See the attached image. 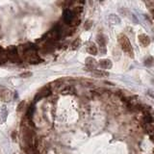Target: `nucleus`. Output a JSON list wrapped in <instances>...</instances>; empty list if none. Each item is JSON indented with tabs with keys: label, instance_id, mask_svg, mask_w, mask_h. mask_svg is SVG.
<instances>
[{
	"label": "nucleus",
	"instance_id": "6",
	"mask_svg": "<svg viewBox=\"0 0 154 154\" xmlns=\"http://www.w3.org/2000/svg\"><path fill=\"white\" fill-rule=\"evenodd\" d=\"M86 49H87V52L91 55H96L98 53V48L97 46L95 44V42H89L86 44Z\"/></svg>",
	"mask_w": 154,
	"mask_h": 154
},
{
	"label": "nucleus",
	"instance_id": "17",
	"mask_svg": "<svg viewBox=\"0 0 154 154\" xmlns=\"http://www.w3.org/2000/svg\"><path fill=\"white\" fill-rule=\"evenodd\" d=\"M71 91H72V88L71 87H67L65 89H64V90L62 91V93H65V95H67V93H71Z\"/></svg>",
	"mask_w": 154,
	"mask_h": 154
},
{
	"label": "nucleus",
	"instance_id": "4",
	"mask_svg": "<svg viewBox=\"0 0 154 154\" xmlns=\"http://www.w3.org/2000/svg\"><path fill=\"white\" fill-rule=\"evenodd\" d=\"M12 98V93L11 91L8 90L7 88L0 86V100L2 101H10Z\"/></svg>",
	"mask_w": 154,
	"mask_h": 154
},
{
	"label": "nucleus",
	"instance_id": "20",
	"mask_svg": "<svg viewBox=\"0 0 154 154\" xmlns=\"http://www.w3.org/2000/svg\"><path fill=\"white\" fill-rule=\"evenodd\" d=\"M24 101H21L20 103H19V107H17V111H20L22 109V106H24Z\"/></svg>",
	"mask_w": 154,
	"mask_h": 154
},
{
	"label": "nucleus",
	"instance_id": "19",
	"mask_svg": "<svg viewBox=\"0 0 154 154\" xmlns=\"http://www.w3.org/2000/svg\"><path fill=\"white\" fill-rule=\"evenodd\" d=\"M147 93V95H149V96H150L151 98H152V99H154V92H153V91L148 90V91H147V93Z\"/></svg>",
	"mask_w": 154,
	"mask_h": 154
},
{
	"label": "nucleus",
	"instance_id": "3",
	"mask_svg": "<svg viewBox=\"0 0 154 154\" xmlns=\"http://www.w3.org/2000/svg\"><path fill=\"white\" fill-rule=\"evenodd\" d=\"M50 93H51V91H50L49 86H44V87H42V89L37 93V95H35V98H34L35 102L41 100L42 98H44V97L48 96Z\"/></svg>",
	"mask_w": 154,
	"mask_h": 154
},
{
	"label": "nucleus",
	"instance_id": "15",
	"mask_svg": "<svg viewBox=\"0 0 154 154\" xmlns=\"http://www.w3.org/2000/svg\"><path fill=\"white\" fill-rule=\"evenodd\" d=\"M81 44H82V42H81V40L78 38V39H76L75 40L74 42H73V44H72V48L73 49H77L78 47H80V45H81Z\"/></svg>",
	"mask_w": 154,
	"mask_h": 154
},
{
	"label": "nucleus",
	"instance_id": "13",
	"mask_svg": "<svg viewBox=\"0 0 154 154\" xmlns=\"http://www.w3.org/2000/svg\"><path fill=\"white\" fill-rule=\"evenodd\" d=\"M143 64H145V67H153V65H154V58L152 56L146 57L145 59V61H143Z\"/></svg>",
	"mask_w": 154,
	"mask_h": 154
},
{
	"label": "nucleus",
	"instance_id": "5",
	"mask_svg": "<svg viewBox=\"0 0 154 154\" xmlns=\"http://www.w3.org/2000/svg\"><path fill=\"white\" fill-rule=\"evenodd\" d=\"M75 17L76 16H74L73 12L69 9H65L64 11V14H63V19H64V21L67 24H71V22L74 19Z\"/></svg>",
	"mask_w": 154,
	"mask_h": 154
},
{
	"label": "nucleus",
	"instance_id": "12",
	"mask_svg": "<svg viewBox=\"0 0 154 154\" xmlns=\"http://www.w3.org/2000/svg\"><path fill=\"white\" fill-rule=\"evenodd\" d=\"M108 19H109V21L112 24H118V23H120V19L117 16V15H114V14L110 15L109 17H108Z\"/></svg>",
	"mask_w": 154,
	"mask_h": 154
},
{
	"label": "nucleus",
	"instance_id": "1",
	"mask_svg": "<svg viewBox=\"0 0 154 154\" xmlns=\"http://www.w3.org/2000/svg\"><path fill=\"white\" fill-rule=\"evenodd\" d=\"M118 44H120V47H122V49L123 50V52H125V54H127L130 58H133L134 51L128 38L126 37L124 34H120L118 36Z\"/></svg>",
	"mask_w": 154,
	"mask_h": 154
},
{
	"label": "nucleus",
	"instance_id": "21",
	"mask_svg": "<svg viewBox=\"0 0 154 154\" xmlns=\"http://www.w3.org/2000/svg\"><path fill=\"white\" fill-rule=\"evenodd\" d=\"M99 51L101 52L102 54H106L107 50H106V47H100V48H99Z\"/></svg>",
	"mask_w": 154,
	"mask_h": 154
},
{
	"label": "nucleus",
	"instance_id": "18",
	"mask_svg": "<svg viewBox=\"0 0 154 154\" xmlns=\"http://www.w3.org/2000/svg\"><path fill=\"white\" fill-rule=\"evenodd\" d=\"M31 75H32L31 72H23V73H21V74H20V76L24 77V78H27V77H30Z\"/></svg>",
	"mask_w": 154,
	"mask_h": 154
},
{
	"label": "nucleus",
	"instance_id": "8",
	"mask_svg": "<svg viewBox=\"0 0 154 154\" xmlns=\"http://www.w3.org/2000/svg\"><path fill=\"white\" fill-rule=\"evenodd\" d=\"M108 39L105 35L103 34H98L96 36V42L99 44V47H106V44H107Z\"/></svg>",
	"mask_w": 154,
	"mask_h": 154
},
{
	"label": "nucleus",
	"instance_id": "11",
	"mask_svg": "<svg viewBox=\"0 0 154 154\" xmlns=\"http://www.w3.org/2000/svg\"><path fill=\"white\" fill-rule=\"evenodd\" d=\"M92 73H93V76H95V77H107V76H109V72L105 71V70H103V69H95Z\"/></svg>",
	"mask_w": 154,
	"mask_h": 154
},
{
	"label": "nucleus",
	"instance_id": "9",
	"mask_svg": "<svg viewBox=\"0 0 154 154\" xmlns=\"http://www.w3.org/2000/svg\"><path fill=\"white\" fill-rule=\"evenodd\" d=\"M86 65H87V67H86L85 70H91V69L95 70V67L96 65V61L93 57H88L86 59Z\"/></svg>",
	"mask_w": 154,
	"mask_h": 154
},
{
	"label": "nucleus",
	"instance_id": "10",
	"mask_svg": "<svg viewBox=\"0 0 154 154\" xmlns=\"http://www.w3.org/2000/svg\"><path fill=\"white\" fill-rule=\"evenodd\" d=\"M139 42L142 44L143 46H148L150 44V39H149V37L147 36V35H145V34H141V35H139Z\"/></svg>",
	"mask_w": 154,
	"mask_h": 154
},
{
	"label": "nucleus",
	"instance_id": "16",
	"mask_svg": "<svg viewBox=\"0 0 154 154\" xmlns=\"http://www.w3.org/2000/svg\"><path fill=\"white\" fill-rule=\"evenodd\" d=\"M93 26V20H91V19H88V20L85 21V24H84V29L85 30H90L91 28H92Z\"/></svg>",
	"mask_w": 154,
	"mask_h": 154
},
{
	"label": "nucleus",
	"instance_id": "7",
	"mask_svg": "<svg viewBox=\"0 0 154 154\" xmlns=\"http://www.w3.org/2000/svg\"><path fill=\"white\" fill-rule=\"evenodd\" d=\"M98 65L101 67L102 69H110L113 67V63L109 59H101L98 62Z\"/></svg>",
	"mask_w": 154,
	"mask_h": 154
},
{
	"label": "nucleus",
	"instance_id": "14",
	"mask_svg": "<svg viewBox=\"0 0 154 154\" xmlns=\"http://www.w3.org/2000/svg\"><path fill=\"white\" fill-rule=\"evenodd\" d=\"M34 111H35V107L34 105L31 104L29 106L28 110H27V113H26V118L28 120H31L32 118H33V115H34Z\"/></svg>",
	"mask_w": 154,
	"mask_h": 154
},
{
	"label": "nucleus",
	"instance_id": "2",
	"mask_svg": "<svg viewBox=\"0 0 154 154\" xmlns=\"http://www.w3.org/2000/svg\"><path fill=\"white\" fill-rule=\"evenodd\" d=\"M6 55H7V60H9V61H11L13 63L19 61V50H17L16 46H10L9 48H7Z\"/></svg>",
	"mask_w": 154,
	"mask_h": 154
},
{
	"label": "nucleus",
	"instance_id": "22",
	"mask_svg": "<svg viewBox=\"0 0 154 154\" xmlns=\"http://www.w3.org/2000/svg\"><path fill=\"white\" fill-rule=\"evenodd\" d=\"M151 138H152V139H154V136H151Z\"/></svg>",
	"mask_w": 154,
	"mask_h": 154
}]
</instances>
